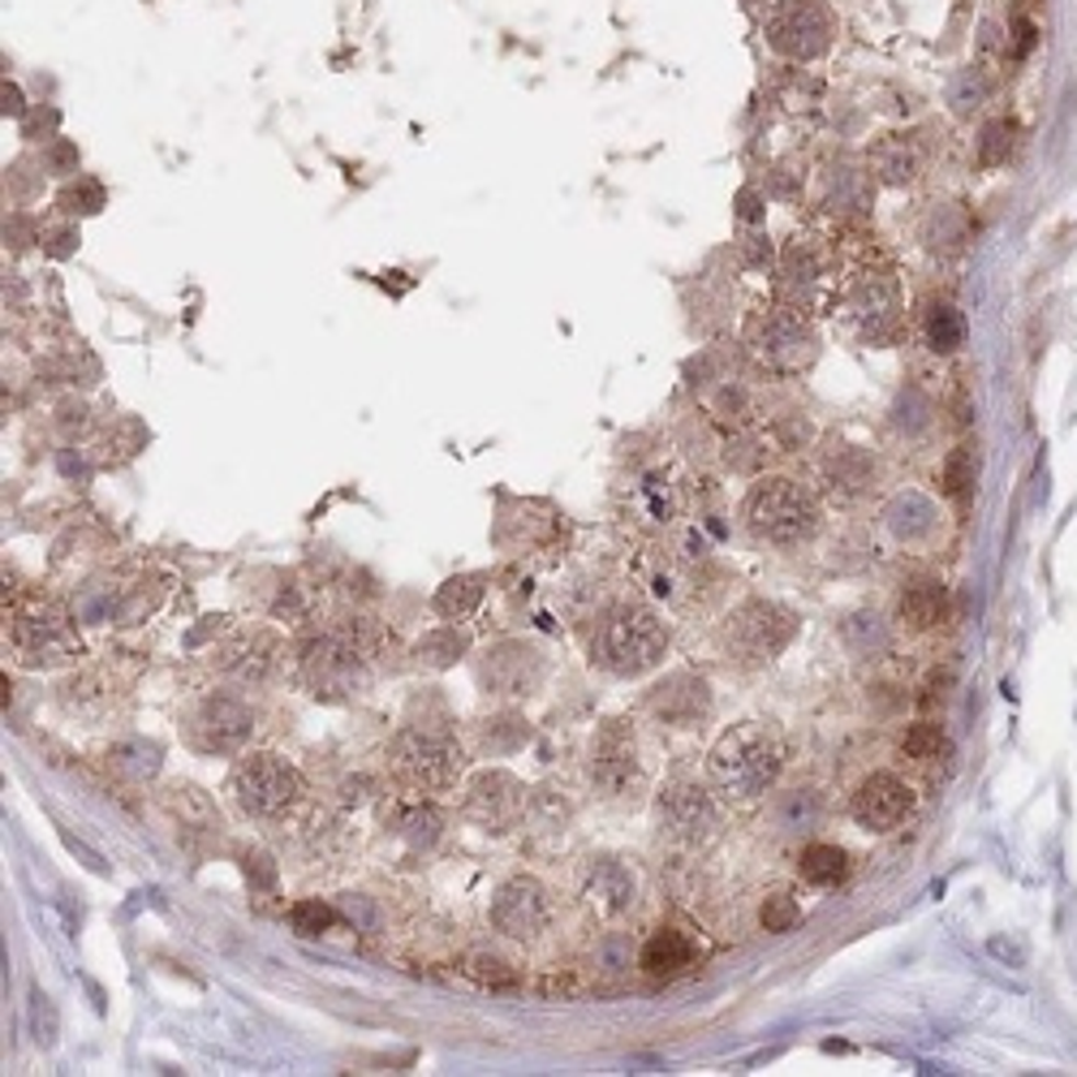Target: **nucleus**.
<instances>
[{
  "mask_svg": "<svg viewBox=\"0 0 1077 1077\" xmlns=\"http://www.w3.org/2000/svg\"><path fill=\"white\" fill-rule=\"evenodd\" d=\"M780 772H784V741L763 719H741L724 728L707 755V776L733 802H750L768 793Z\"/></svg>",
  "mask_w": 1077,
  "mask_h": 1077,
  "instance_id": "f257e3e1",
  "label": "nucleus"
},
{
  "mask_svg": "<svg viewBox=\"0 0 1077 1077\" xmlns=\"http://www.w3.org/2000/svg\"><path fill=\"white\" fill-rule=\"evenodd\" d=\"M746 526L780 547L806 543L819 531V500L793 479H759L746 496Z\"/></svg>",
  "mask_w": 1077,
  "mask_h": 1077,
  "instance_id": "f03ea898",
  "label": "nucleus"
},
{
  "mask_svg": "<svg viewBox=\"0 0 1077 1077\" xmlns=\"http://www.w3.org/2000/svg\"><path fill=\"white\" fill-rule=\"evenodd\" d=\"M596 656L616 677H643L668 656V625L643 603L616 608L599 630Z\"/></svg>",
  "mask_w": 1077,
  "mask_h": 1077,
  "instance_id": "7ed1b4c3",
  "label": "nucleus"
},
{
  "mask_svg": "<svg viewBox=\"0 0 1077 1077\" xmlns=\"http://www.w3.org/2000/svg\"><path fill=\"white\" fill-rule=\"evenodd\" d=\"M466 768V755L449 728L410 724L393 741V772L410 789H449Z\"/></svg>",
  "mask_w": 1077,
  "mask_h": 1077,
  "instance_id": "20e7f679",
  "label": "nucleus"
},
{
  "mask_svg": "<svg viewBox=\"0 0 1077 1077\" xmlns=\"http://www.w3.org/2000/svg\"><path fill=\"white\" fill-rule=\"evenodd\" d=\"M797 634V616L772 599H746L728 621H724V647L728 656L746 664H763L780 656Z\"/></svg>",
  "mask_w": 1077,
  "mask_h": 1077,
  "instance_id": "39448f33",
  "label": "nucleus"
},
{
  "mask_svg": "<svg viewBox=\"0 0 1077 1077\" xmlns=\"http://www.w3.org/2000/svg\"><path fill=\"white\" fill-rule=\"evenodd\" d=\"M229 793L246 815L272 819L294 806V797L302 793V776L281 755H246L229 776Z\"/></svg>",
  "mask_w": 1077,
  "mask_h": 1077,
  "instance_id": "423d86ee",
  "label": "nucleus"
},
{
  "mask_svg": "<svg viewBox=\"0 0 1077 1077\" xmlns=\"http://www.w3.org/2000/svg\"><path fill=\"white\" fill-rule=\"evenodd\" d=\"M837 18L824 0H780L768 22V44L789 60H815L828 53Z\"/></svg>",
  "mask_w": 1077,
  "mask_h": 1077,
  "instance_id": "0eeeda50",
  "label": "nucleus"
},
{
  "mask_svg": "<svg viewBox=\"0 0 1077 1077\" xmlns=\"http://www.w3.org/2000/svg\"><path fill=\"white\" fill-rule=\"evenodd\" d=\"M656 824L659 832L677 844H703L719 828V806L703 784L672 780L656 797Z\"/></svg>",
  "mask_w": 1077,
  "mask_h": 1077,
  "instance_id": "6e6552de",
  "label": "nucleus"
},
{
  "mask_svg": "<svg viewBox=\"0 0 1077 1077\" xmlns=\"http://www.w3.org/2000/svg\"><path fill=\"white\" fill-rule=\"evenodd\" d=\"M591 784L603 797H634L643 789V768H638V746L634 728L625 719H608L591 741Z\"/></svg>",
  "mask_w": 1077,
  "mask_h": 1077,
  "instance_id": "1a4fd4ad",
  "label": "nucleus"
},
{
  "mask_svg": "<svg viewBox=\"0 0 1077 1077\" xmlns=\"http://www.w3.org/2000/svg\"><path fill=\"white\" fill-rule=\"evenodd\" d=\"M547 893H543V884L531 880V875H513V880H505L500 888H496V897H491V922H496V931H505L509 940H538L543 936V927H547Z\"/></svg>",
  "mask_w": 1077,
  "mask_h": 1077,
  "instance_id": "9d476101",
  "label": "nucleus"
},
{
  "mask_svg": "<svg viewBox=\"0 0 1077 1077\" xmlns=\"http://www.w3.org/2000/svg\"><path fill=\"white\" fill-rule=\"evenodd\" d=\"M647 712L659 719V724H672V728H694L699 719H707L712 712V685L690 672V668H677L668 672L664 681H656L647 690Z\"/></svg>",
  "mask_w": 1077,
  "mask_h": 1077,
  "instance_id": "9b49d317",
  "label": "nucleus"
},
{
  "mask_svg": "<svg viewBox=\"0 0 1077 1077\" xmlns=\"http://www.w3.org/2000/svg\"><path fill=\"white\" fill-rule=\"evenodd\" d=\"M849 810H853L858 828H866V832H893V828L905 824V815L914 810V789L905 780L893 776V772H875V776H866L858 784Z\"/></svg>",
  "mask_w": 1077,
  "mask_h": 1077,
  "instance_id": "f8f14e48",
  "label": "nucleus"
},
{
  "mask_svg": "<svg viewBox=\"0 0 1077 1077\" xmlns=\"http://www.w3.org/2000/svg\"><path fill=\"white\" fill-rule=\"evenodd\" d=\"M479 681L487 694H505V699H518V694H531L538 681H543V656L531 643H496L479 664Z\"/></svg>",
  "mask_w": 1077,
  "mask_h": 1077,
  "instance_id": "ddd939ff",
  "label": "nucleus"
},
{
  "mask_svg": "<svg viewBox=\"0 0 1077 1077\" xmlns=\"http://www.w3.org/2000/svg\"><path fill=\"white\" fill-rule=\"evenodd\" d=\"M359 656L362 651L345 638H319L302 656L306 681L315 685V694H341L359 681Z\"/></svg>",
  "mask_w": 1077,
  "mask_h": 1077,
  "instance_id": "4468645a",
  "label": "nucleus"
},
{
  "mask_svg": "<svg viewBox=\"0 0 1077 1077\" xmlns=\"http://www.w3.org/2000/svg\"><path fill=\"white\" fill-rule=\"evenodd\" d=\"M250 724H254V716L246 712V703L229 699V694H212L199 707V733L212 750H241V741L250 737Z\"/></svg>",
  "mask_w": 1077,
  "mask_h": 1077,
  "instance_id": "2eb2a0df",
  "label": "nucleus"
},
{
  "mask_svg": "<svg viewBox=\"0 0 1077 1077\" xmlns=\"http://www.w3.org/2000/svg\"><path fill=\"white\" fill-rule=\"evenodd\" d=\"M884 526H888V535L897 538V543H927V538L936 535V526H940V513H936V505L922 496V491H900L897 500L884 509Z\"/></svg>",
  "mask_w": 1077,
  "mask_h": 1077,
  "instance_id": "dca6fc26",
  "label": "nucleus"
},
{
  "mask_svg": "<svg viewBox=\"0 0 1077 1077\" xmlns=\"http://www.w3.org/2000/svg\"><path fill=\"white\" fill-rule=\"evenodd\" d=\"M522 802H526V789L513 776H505V772H483L471 784V810L483 815V819H491V824L513 819L522 810Z\"/></svg>",
  "mask_w": 1077,
  "mask_h": 1077,
  "instance_id": "f3484780",
  "label": "nucleus"
},
{
  "mask_svg": "<svg viewBox=\"0 0 1077 1077\" xmlns=\"http://www.w3.org/2000/svg\"><path fill=\"white\" fill-rule=\"evenodd\" d=\"M699 957V949H694V940L685 936V931H677V927H659L656 936L643 944V970L647 974H656V978H672V974H685L690 965Z\"/></svg>",
  "mask_w": 1077,
  "mask_h": 1077,
  "instance_id": "a211bd4d",
  "label": "nucleus"
},
{
  "mask_svg": "<svg viewBox=\"0 0 1077 1077\" xmlns=\"http://www.w3.org/2000/svg\"><path fill=\"white\" fill-rule=\"evenodd\" d=\"M944 612H949V591H944V582H936V578H918V582H909L897 599V616L900 625H909V630H931V625H940L944 621Z\"/></svg>",
  "mask_w": 1077,
  "mask_h": 1077,
  "instance_id": "6ab92c4d",
  "label": "nucleus"
},
{
  "mask_svg": "<svg viewBox=\"0 0 1077 1077\" xmlns=\"http://www.w3.org/2000/svg\"><path fill=\"white\" fill-rule=\"evenodd\" d=\"M638 897V884L634 875L621 866V862H596L591 875H587V900L596 905L599 914H625Z\"/></svg>",
  "mask_w": 1077,
  "mask_h": 1077,
  "instance_id": "aec40b11",
  "label": "nucleus"
},
{
  "mask_svg": "<svg viewBox=\"0 0 1077 1077\" xmlns=\"http://www.w3.org/2000/svg\"><path fill=\"white\" fill-rule=\"evenodd\" d=\"M772 824H776L780 837L789 840L810 837L824 824V797L815 789H789V793H780V802L772 806Z\"/></svg>",
  "mask_w": 1077,
  "mask_h": 1077,
  "instance_id": "412c9836",
  "label": "nucleus"
},
{
  "mask_svg": "<svg viewBox=\"0 0 1077 1077\" xmlns=\"http://www.w3.org/2000/svg\"><path fill=\"white\" fill-rule=\"evenodd\" d=\"M840 643H844L858 659H875L888 651L893 634H888V621H884V616H875V612H853V616H844V625H840Z\"/></svg>",
  "mask_w": 1077,
  "mask_h": 1077,
  "instance_id": "4be33fe9",
  "label": "nucleus"
},
{
  "mask_svg": "<svg viewBox=\"0 0 1077 1077\" xmlns=\"http://www.w3.org/2000/svg\"><path fill=\"white\" fill-rule=\"evenodd\" d=\"M802 880L806 884H815V888H837L840 880L849 875V853L840 849V844H806L802 849Z\"/></svg>",
  "mask_w": 1077,
  "mask_h": 1077,
  "instance_id": "5701e85b",
  "label": "nucleus"
},
{
  "mask_svg": "<svg viewBox=\"0 0 1077 1077\" xmlns=\"http://www.w3.org/2000/svg\"><path fill=\"white\" fill-rule=\"evenodd\" d=\"M487 596V578L483 574H462V578H449L435 599H431V608L440 612V616H449V621H462V616H471L475 608L483 603Z\"/></svg>",
  "mask_w": 1077,
  "mask_h": 1077,
  "instance_id": "b1692460",
  "label": "nucleus"
},
{
  "mask_svg": "<svg viewBox=\"0 0 1077 1077\" xmlns=\"http://www.w3.org/2000/svg\"><path fill=\"white\" fill-rule=\"evenodd\" d=\"M466 651H471V634H466L462 625L431 630V634H422L419 647H415L419 664H427V668H453Z\"/></svg>",
  "mask_w": 1077,
  "mask_h": 1077,
  "instance_id": "393cba45",
  "label": "nucleus"
},
{
  "mask_svg": "<svg viewBox=\"0 0 1077 1077\" xmlns=\"http://www.w3.org/2000/svg\"><path fill=\"white\" fill-rule=\"evenodd\" d=\"M763 354L772 362H784V366H797L802 354H806V332L793 324V319H784V315H772L768 324H763V345H759Z\"/></svg>",
  "mask_w": 1077,
  "mask_h": 1077,
  "instance_id": "a878e982",
  "label": "nucleus"
},
{
  "mask_svg": "<svg viewBox=\"0 0 1077 1077\" xmlns=\"http://www.w3.org/2000/svg\"><path fill=\"white\" fill-rule=\"evenodd\" d=\"M393 832L406 840V844H431V840L440 837V815L431 810V806H422V802H401L397 810H393Z\"/></svg>",
  "mask_w": 1077,
  "mask_h": 1077,
  "instance_id": "bb28decb",
  "label": "nucleus"
},
{
  "mask_svg": "<svg viewBox=\"0 0 1077 1077\" xmlns=\"http://www.w3.org/2000/svg\"><path fill=\"white\" fill-rule=\"evenodd\" d=\"M927 341H931V350L936 354H953L961 350V341H965V319H961L957 306H931V315H927Z\"/></svg>",
  "mask_w": 1077,
  "mask_h": 1077,
  "instance_id": "cd10ccee",
  "label": "nucleus"
},
{
  "mask_svg": "<svg viewBox=\"0 0 1077 1077\" xmlns=\"http://www.w3.org/2000/svg\"><path fill=\"white\" fill-rule=\"evenodd\" d=\"M949 750V733L936 719H918L905 728V755L909 759H940Z\"/></svg>",
  "mask_w": 1077,
  "mask_h": 1077,
  "instance_id": "c85d7f7f",
  "label": "nucleus"
},
{
  "mask_svg": "<svg viewBox=\"0 0 1077 1077\" xmlns=\"http://www.w3.org/2000/svg\"><path fill=\"white\" fill-rule=\"evenodd\" d=\"M332 922H337V909L324 900H298L290 909V927L298 936H324V931H332Z\"/></svg>",
  "mask_w": 1077,
  "mask_h": 1077,
  "instance_id": "c756f323",
  "label": "nucleus"
},
{
  "mask_svg": "<svg viewBox=\"0 0 1077 1077\" xmlns=\"http://www.w3.org/2000/svg\"><path fill=\"white\" fill-rule=\"evenodd\" d=\"M974 475H978L974 449H953L949 462H944V491H949V496H965V491L974 487Z\"/></svg>",
  "mask_w": 1077,
  "mask_h": 1077,
  "instance_id": "7c9ffc66",
  "label": "nucleus"
},
{
  "mask_svg": "<svg viewBox=\"0 0 1077 1077\" xmlns=\"http://www.w3.org/2000/svg\"><path fill=\"white\" fill-rule=\"evenodd\" d=\"M797 918H802L797 900L784 897V893H772V897L763 900V909H759V922H763V931H772V936L793 931V927H797Z\"/></svg>",
  "mask_w": 1077,
  "mask_h": 1077,
  "instance_id": "2f4dec72",
  "label": "nucleus"
},
{
  "mask_svg": "<svg viewBox=\"0 0 1077 1077\" xmlns=\"http://www.w3.org/2000/svg\"><path fill=\"white\" fill-rule=\"evenodd\" d=\"M1009 151H1013V129H1009V121H991V125L983 129V138H978V160H983L987 169H996V165L1009 160Z\"/></svg>",
  "mask_w": 1077,
  "mask_h": 1077,
  "instance_id": "473e14b6",
  "label": "nucleus"
},
{
  "mask_svg": "<svg viewBox=\"0 0 1077 1077\" xmlns=\"http://www.w3.org/2000/svg\"><path fill=\"white\" fill-rule=\"evenodd\" d=\"M893 151L897 156H888V147L875 156V165H880V173H884V181H914V173H918V156H914V147L909 143H893Z\"/></svg>",
  "mask_w": 1077,
  "mask_h": 1077,
  "instance_id": "72a5a7b5",
  "label": "nucleus"
},
{
  "mask_svg": "<svg viewBox=\"0 0 1077 1077\" xmlns=\"http://www.w3.org/2000/svg\"><path fill=\"white\" fill-rule=\"evenodd\" d=\"M69 212H95L100 203H104V190L95 185V181H82V185H73V190H65V199H60Z\"/></svg>",
  "mask_w": 1077,
  "mask_h": 1077,
  "instance_id": "f704fd0d",
  "label": "nucleus"
},
{
  "mask_svg": "<svg viewBox=\"0 0 1077 1077\" xmlns=\"http://www.w3.org/2000/svg\"><path fill=\"white\" fill-rule=\"evenodd\" d=\"M241 871H246V880H250V884H259V888H276V866H272V858H268V853H246Z\"/></svg>",
  "mask_w": 1077,
  "mask_h": 1077,
  "instance_id": "c9c22d12",
  "label": "nucleus"
},
{
  "mask_svg": "<svg viewBox=\"0 0 1077 1077\" xmlns=\"http://www.w3.org/2000/svg\"><path fill=\"white\" fill-rule=\"evenodd\" d=\"M475 974H479L483 983H513V970L505 965L500 957H475V965H471Z\"/></svg>",
  "mask_w": 1077,
  "mask_h": 1077,
  "instance_id": "e433bc0d",
  "label": "nucleus"
},
{
  "mask_svg": "<svg viewBox=\"0 0 1077 1077\" xmlns=\"http://www.w3.org/2000/svg\"><path fill=\"white\" fill-rule=\"evenodd\" d=\"M9 113H13V117L22 113V91H18L13 82H4V117H9Z\"/></svg>",
  "mask_w": 1077,
  "mask_h": 1077,
  "instance_id": "4c0bfd02",
  "label": "nucleus"
},
{
  "mask_svg": "<svg viewBox=\"0 0 1077 1077\" xmlns=\"http://www.w3.org/2000/svg\"><path fill=\"white\" fill-rule=\"evenodd\" d=\"M1030 48H1034V26H1030V22H1018V48H1013V53L1025 57Z\"/></svg>",
  "mask_w": 1077,
  "mask_h": 1077,
  "instance_id": "58836bf2",
  "label": "nucleus"
},
{
  "mask_svg": "<svg viewBox=\"0 0 1077 1077\" xmlns=\"http://www.w3.org/2000/svg\"><path fill=\"white\" fill-rule=\"evenodd\" d=\"M741 216H746V220H755V216H759V207H755V194H741Z\"/></svg>",
  "mask_w": 1077,
  "mask_h": 1077,
  "instance_id": "ea45409f",
  "label": "nucleus"
},
{
  "mask_svg": "<svg viewBox=\"0 0 1077 1077\" xmlns=\"http://www.w3.org/2000/svg\"><path fill=\"white\" fill-rule=\"evenodd\" d=\"M750 4H759V0H750Z\"/></svg>",
  "mask_w": 1077,
  "mask_h": 1077,
  "instance_id": "a19ab883",
  "label": "nucleus"
}]
</instances>
